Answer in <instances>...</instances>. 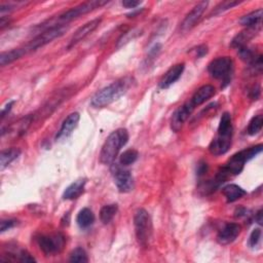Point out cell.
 <instances>
[{
  "label": "cell",
  "mask_w": 263,
  "mask_h": 263,
  "mask_svg": "<svg viewBox=\"0 0 263 263\" xmlns=\"http://www.w3.org/2000/svg\"><path fill=\"white\" fill-rule=\"evenodd\" d=\"M132 84H133V80L130 77L120 78L112 83L94 95L91 100V105L94 108H104L112 104L128 91Z\"/></svg>",
  "instance_id": "obj_1"
},
{
  "label": "cell",
  "mask_w": 263,
  "mask_h": 263,
  "mask_svg": "<svg viewBox=\"0 0 263 263\" xmlns=\"http://www.w3.org/2000/svg\"><path fill=\"white\" fill-rule=\"evenodd\" d=\"M232 118L230 113L224 112L221 116L216 137L209 145V151L215 156L225 154L231 145L232 139Z\"/></svg>",
  "instance_id": "obj_2"
},
{
  "label": "cell",
  "mask_w": 263,
  "mask_h": 263,
  "mask_svg": "<svg viewBox=\"0 0 263 263\" xmlns=\"http://www.w3.org/2000/svg\"><path fill=\"white\" fill-rule=\"evenodd\" d=\"M128 133L125 128H117L108 136L100 153V162L104 165L112 164L120 149L127 143Z\"/></svg>",
  "instance_id": "obj_3"
},
{
  "label": "cell",
  "mask_w": 263,
  "mask_h": 263,
  "mask_svg": "<svg viewBox=\"0 0 263 263\" xmlns=\"http://www.w3.org/2000/svg\"><path fill=\"white\" fill-rule=\"evenodd\" d=\"M263 146L261 144L246 148L244 150H241L240 152L233 154L228 162L220 169L221 172H223L227 177L230 175H239L243 171L245 164L255 157L257 154L261 153Z\"/></svg>",
  "instance_id": "obj_4"
},
{
  "label": "cell",
  "mask_w": 263,
  "mask_h": 263,
  "mask_svg": "<svg viewBox=\"0 0 263 263\" xmlns=\"http://www.w3.org/2000/svg\"><path fill=\"white\" fill-rule=\"evenodd\" d=\"M208 71L213 78L221 81L223 83L222 88H225L231 81L233 61L229 57H219L209 64Z\"/></svg>",
  "instance_id": "obj_5"
},
{
  "label": "cell",
  "mask_w": 263,
  "mask_h": 263,
  "mask_svg": "<svg viewBox=\"0 0 263 263\" xmlns=\"http://www.w3.org/2000/svg\"><path fill=\"white\" fill-rule=\"evenodd\" d=\"M134 226L139 244L146 247L152 235V221L149 213L145 209H139L136 212Z\"/></svg>",
  "instance_id": "obj_6"
},
{
  "label": "cell",
  "mask_w": 263,
  "mask_h": 263,
  "mask_svg": "<svg viewBox=\"0 0 263 263\" xmlns=\"http://www.w3.org/2000/svg\"><path fill=\"white\" fill-rule=\"evenodd\" d=\"M67 30L68 28L63 24L47 27L43 32H41L39 35L33 38L26 46H24V49L26 50V52L36 50L39 47H42L45 44L51 42L54 39L61 37Z\"/></svg>",
  "instance_id": "obj_7"
},
{
  "label": "cell",
  "mask_w": 263,
  "mask_h": 263,
  "mask_svg": "<svg viewBox=\"0 0 263 263\" xmlns=\"http://www.w3.org/2000/svg\"><path fill=\"white\" fill-rule=\"evenodd\" d=\"M108 2H102V0H93V2H88L85 4H82L75 8H72L71 10L65 12L64 14L60 15L58 18L59 22L62 23H68L83 15H86L90 12H93L96 9H100L101 7L107 5Z\"/></svg>",
  "instance_id": "obj_8"
},
{
  "label": "cell",
  "mask_w": 263,
  "mask_h": 263,
  "mask_svg": "<svg viewBox=\"0 0 263 263\" xmlns=\"http://www.w3.org/2000/svg\"><path fill=\"white\" fill-rule=\"evenodd\" d=\"M40 250L46 254H57L60 253L65 246V238L61 233L54 235H41L37 240Z\"/></svg>",
  "instance_id": "obj_9"
},
{
  "label": "cell",
  "mask_w": 263,
  "mask_h": 263,
  "mask_svg": "<svg viewBox=\"0 0 263 263\" xmlns=\"http://www.w3.org/2000/svg\"><path fill=\"white\" fill-rule=\"evenodd\" d=\"M113 177L117 189L122 193L130 192L135 187L134 178L127 170H123L119 167H113Z\"/></svg>",
  "instance_id": "obj_10"
},
{
  "label": "cell",
  "mask_w": 263,
  "mask_h": 263,
  "mask_svg": "<svg viewBox=\"0 0 263 263\" xmlns=\"http://www.w3.org/2000/svg\"><path fill=\"white\" fill-rule=\"evenodd\" d=\"M209 3L208 2H202L199 5H196L192 11L185 17L181 24V31L182 32H187L191 30L199 21L201 20L202 16L204 15Z\"/></svg>",
  "instance_id": "obj_11"
},
{
  "label": "cell",
  "mask_w": 263,
  "mask_h": 263,
  "mask_svg": "<svg viewBox=\"0 0 263 263\" xmlns=\"http://www.w3.org/2000/svg\"><path fill=\"white\" fill-rule=\"evenodd\" d=\"M193 110H194V107L191 105L190 102H187L184 105L180 106L173 113V116L171 118V128H172V130L175 132V133H178V132L183 127V124L188 119V117L193 112Z\"/></svg>",
  "instance_id": "obj_12"
},
{
  "label": "cell",
  "mask_w": 263,
  "mask_h": 263,
  "mask_svg": "<svg viewBox=\"0 0 263 263\" xmlns=\"http://www.w3.org/2000/svg\"><path fill=\"white\" fill-rule=\"evenodd\" d=\"M80 118H81V115L78 112H73L66 117V119L62 123L59 133L56 136V140L60 141V140L67 139L72 134L74 128L77 126Z\"/></svg>",
  "instance_id": "obj_13"
},
{
  "label": "cell",
  "mask_w": 263,
  "mask_h": 263,
  "mask_svg": "<svg viewBox=\"0 0 263 263\" xmlns=\"http://www.w3.org/2000/svg\"><path fill=\"white\" fill-rule=\"evenodd\" d=\"M184 68H185V64L184 63H180V64L174 65L173 67H171L166 72V74L161 80V82L159 84L160 88L163 89V90L169 89L172 85H174L177 81H179V78L182 76V74L184 72Z\"/></svg>",
  "instance_id": "obj_14"
},
{
  "label": "cell",
  "mask_w": 263,
  "mask_h": 263,
  "mask_svg": "<svg viewBox=\"0 0 263 263\" xmlns=\"http://www.w3.org/2000/svg\"><path fill=\"white\" fill-rule=\"evenodd\" d=\"M102 19H95L92 20L90 22H88L87 24H85L84 26H82L72 36L70 43L68 45V48L73 47L74 45H76L78 42H81L83 39H85L87 36H89L91 33H93L101 24Z\"/></svg>",
  "instance_id": "obj_15"
},
{
  "label": "cell",
  "mask_w": 263,
  "mask_h": 263,
  "mask_svg": "<svg viewBox=\"0 0 263 263\" xmlns=\"http://www.w3.org/2000/svg\"><path fill=\"white\" fill-rule=\"evenodd\" d=\"M241 233V226L236 223H227L218 233L217 241L221 245H228L235 241Z\"/></svg>",
  "instance_id": "obj_16"
},
{
  "label": "cell",
  "mask_w": 263,
  "mask_h": 263,
  "mask_svg": "<svg viewBox=\"0 0 263 263\" xmlns=\"http://www.w3.org/2000/svg\"><path fill=\"white\" fill-rule=\"evenodd\" d=\"M215 92H216V90L213 86H211V85L203 86L193 94V96L189 102L195 108L197 106L206 103L209 99H211L215 95Z\"/></svg>",
  "instance_id": "obj_17"
},
{
  "label": "cell",
  "mask_w": 263,
  "mask_h": 263,
  "mask_svg": "<svg viewBox=\"0 0 263 263\" xmlns=\"http://www.w3.org/2000/svg\"><path fill=\"white\" fill-rule=\"evenodd\" d=\"M86 184H87V179L85 178L74 181L72 184H70L65 189L63 193V199L66 201H72V200L78 199L85 191Z\"/></svg>",
  "instance_id": "obj_18"
},
{
  "label": "cell",
  "mask_w": 263,
  "mask_h": 263,
  "mask_svg": "<svg viewBox=\"0 0 263 263\" xmlns=\"http://www.w3.org/2000/svg\"><path fill=\"white\" fill-rule=\"evenodd\" d=\"M260 27H249L247 30L242 31L241 33H239L231 41V47L233 48H241L243 46H246V44L248 43L249 40H251L256 33L259 31Z\"/></svg>",
  "instance_id": "obj_19"
},
{
  "label": "cell",
  "mask_w": 263,
  "mask_h": 263,
  "mask_svg": "<svg viewBox=\"0 0 263 263\" xmlns=\"http://www.w3.org/2000/svg\"><path fill=\"white\" fill-rule=\"evenodd\" d=\"M33 120L32 115H27L21 119H19L17 122L13 123L10 127H8V134H14V136L19 137L26 133V130L29 128L31 122Z\"/></svg>",
  "instance_id": "obj_20"
},
{
  "label": "cell",
  "mask_w": 263,
  "mask_h": 263,
  "mask_svg": "<svg viewBox=\"0 0 263 263\" xmlns=\"http://www.w3.org/2000/svg\"><path fill=\"white\" fill-rule=\"evenodd\" d=\"M222 193L225 196L227 203H233L242 199L247 192L236 184H228L222 188Z\"/></svg>",
  "instance_id": "obj_21"
},
{
  "label": "cell",
  "mask_w": 263,
  "mask_h": 263,
  "mask_svg": "<svg viewBox=\"0 0 263 263\" xmlns=\"http://www.w3.org/2000/svg\"><path fill=\"white\" fill-rule=\"evenodd\" d=\"M21 155V150L19 148H10L2 151L0 154V169L5 170L13 162H15Z\"/></svg>",
  "instance_id": "obj_22"
},
{
  "label": "cell",
  "mask_w": 263,
  "mask_h": 263,
  "mask_svg": "<svg viewBox=\"0 0 263 263\" xmlns=\"http://www.w3.org/2000/svg\"><path fill=\"white\" fill-rule=\"evenodd\" d=\"M26 50L23 48H15L9 51H5L0 56V65L5 67V66L12 64L13 62L21 59L24 55H26Z\"/></svg>",
  "instance_id": "obj_23"
},
{
  "label": "cell",
  "mask_w": 263,
  "mask_h": 263,
  "mask_svg": "<svg viewBox=\"0 0 263 263\" xmlns=\"http://www.w3.org/2000/svg\"><path fill=\"white\" fill-rule=\"evenodd\" d=\"M76 222L78 226L83 229H86L92 226L95 222V215L93 211L89 208H84L83 210H81L80 213L77 214Z\"/></svg>",
  "instance_id": "obj_24"
},
{
  "label": "cell",
  "mask_w": 263,
  "mask_h": 263,
  "mask_svg": "<svg viewBox=\"0 0 263 263\" xmlns=\"http://www.w3.org/2000/svg\"><path fill=\"white\" fill-rule=\"evenodd\" d=\"M261 19H262V10L259 9L257 11H254L246 16H244L241 20L240 23L244 26L249 27H257L261 24Z\"/></svg>",
  "instance_id": "obj_25"
},
{
  "label": "cell",
  "mask_w": 263,
  "mask_h": 263,
  "mask_svg": "<svg viewBox=\"0 0 263 263\" xmlns=\"http://www.w3.org/2000/svg\"><path fill=\"white\" fill-rule=\"evenodd\" d=\"M118 211V206L116 204L106 205L100 211V219L104 224H108L112 221L114 216Z\"/></svg>",
  "instance_id": "obj_26"
},
{
  "label": "cell",
  "mask_w": 263,
  "mask_h": 263,
  "mask_svg": "<svg viewBox=\"0 0 263 263\" xmlns=\"http://www.w3.org/2000/svg\"><path fill=\"white\" fill-rule=\"evenodd\" d=\"M138 156L139 153L136 149H127L123 153H121L119 157V163L123 167L133 165L138 160Z\"/></svg>",
  "instance_id": "obj_27"
},
{
  "label": "cell",
  "mask_w": 263,
  "mask_h": 263,
  "mask_svg": "<svg viewBox=\"0 0 263 263\" xmlns=\"http://www.w3.org/2000/svg\"><path fill=\"white\" fill-rule=\"evenodd\" d=\"M262 124H263V116L261 114L254 116L249 122V125H248V128H247V133L250 136L257 135L259 132L262 129Z\"/></svg>",
  "instance_id": "obj_28"
},
{
  "label": "cell",
  "mask_w": 263,
  "mask_h": 263,
  "mask_svg": "<svg viewBox=\"0 0 263 263\" xmlns=\"http://www.w3.org/2000/svg\"><path fill=\"white\" fill-rule=\"evenodd\" d=\"M70 261L74 263H86L89 262L88 255L83 248H76L70 254Z\"/></svg>",
  "instance_id": "obj_29"
},
{
  "label": "cell",
  "mask_w": 263,
  "mask_h": 263,
  "mask_svg": "<svg viewBox=\"0 0 263 263\" xmlns=\"http://www.w3.org/2000/svg\"><path fill=\"white\" fill-rule=\"evenodd\" d=\"M260 239H261V229H260V228H255V229L251 232V234H250L249 242H248L249 246L252 247V248L256 247V246L259 244Z\"/></svg>",
  "instance_id": "obj_30"
},
{
  "label": "cell",
  "mask_w": 263,
  "mask_h": 263,
  "mask_svg": "<svg viewBox=\"0 0 263 263\" xmlns=\"http://www.w3.org/2000/svg\"><path fill=\"white\" fill-rule=\"evenodd\" d=\"M241 3L239 2H224L222 4H220L216 9H215V13H213L214 15H217L221 12H224V11H227L229 9H232L233 7L235 6H239Z\"/></svg>",
  "instance_id": "obj_31"
},
{
  "label": "cell",
  "mask_w": 263,
  "mask_h": 263,
  "mask_svg": "<svg viewBox=\"0 0 263 263\" xmlns=\"http://www.w3.org/2000/svg\"><path fill=\"white\" fill-rule=\"evenodd\" d=\"M17 221L13 220V219H8V220H3L2 223H0V230L2 232H5L11 228H13L14 226H16Z\"/></svg>",
  "instance_id": "obj_32"
},
{
  "label": "cell",
  "mask_w": 263,
  "mask_h": 263,
  "mask_svg": "<svg viewBox=\"0 0 263 263\" xmlns=\"http://www.w3.org/2000/svg\"><path fill=\"white\" fill-rule=\"evenodd\" d=\"M19 261H21V262H36V260L27 251H24V250L19 252Z\"/></svg>",
  "instance_id": "obj_33"
},
{
  "label": "cell",
  "mask_w": 263,
  "mask_h": 263,
  "mask_svg": "<svg viewBox=\"0 0 263 263\" xmlns=\"http://www.w3.org/2000/svg\"><path fill=\"white\" fill-rule=\"evenodd\" d=\"M195 51V57L196 58H203L205 55L208 54V46L205 44L199 45L193 49Z\"/></svg>",
  "instance_id": "obj_34"
},
{
  "label": "cell",
  "mask_w": 263,
  "mask_h": 263,
  "mask_svg": "<svg viewBox=\"0 0 263 263\" xmlns=\"http://www.w3.org/2000/svg\"><path fill=\"white\" fill-rule=\"evenodd\" d=\"M142 4V2H136V0H123L121 3L122 7L126 9H136Z\"/></svg>",
  "instance_id": "obj_35"
},
{
  "label": "cell",
  "mask_w": 263,
  "mask_h": 263,
  "mask_svg": "<svg viewBox=\"0 0 263 263\" xmlns=\"http://www.w3.org/2000/svg\"><path fill=\"white\" fill-rule=\"evenodd\" d=\"M15 103H16V101H10V102L3 108V110H2V119H3V120L6 118L7 115H9V113L11 112V110H12L13 106L15 105Z\"/></svg>",
  "instance_id": "obj_36"
},
{
  "label": "cell",
  "mask_w": 263,
  "mask_h": 263,
  "mask_svg": "<svg viewBox=\"0 0 263 263\" xmlns=\"http://www.w3.org/2000/svg\"><path fill=\"white\" fill-rule=\"evenodd\" d=\"M208 171V165L205 162H201L199 165H197V169H196V174L197 176H202L205 175Z\"/></svg>",
  "instance_id": "obj_37"
},
{
  "label": "cell",
  "mask_w": 263,
  "mask_h": 263,
  "mask_svg": "<svg viewBox=\"0 0 263 263\" xmlns=\"http://www.w3.org/2000/svg\"><path fill=\"white\" fill-rule=\"evenodd\" d=\"M255 220L257 221L258 224H262V210H259L256 214V217H255Z\"/></svg>",
  "instance_id": "obj_38"
}]
</instances>
